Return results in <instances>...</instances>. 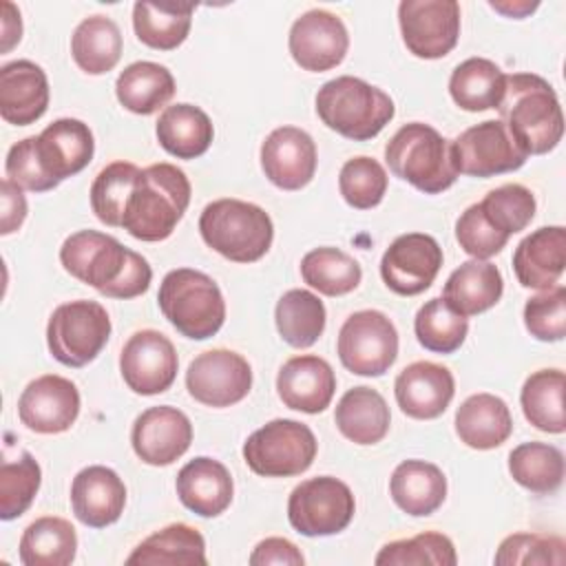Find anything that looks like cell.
<instances>
[{"instance_id": "cell-22", "label": "cell", "mask_w": 566, "mask_h": 566, "mask_svg": "<svg viewBox=\"0 0 566 566\" xmlns=\"http://www.w3.org/2000/svg\"><path fill=\"white\" fill-rule=\"evenodd\" d=\"M394 394L402 413L416 420H433L447 411L455 394V380L449 367L416 360L396 376Z\"/></svg>"}, {"instance_id": "cell-39", "label": "cell", "mask_w": 566, "mask_h": 566, "mask_svg": "<svg viewBox=\"0 0 566 566\" xmlns=\"http://www.w3.org/2000/svg\"><path fill=\"white\" fill-rule=\"evenodd\" d=\"M274 321H276V329L281 334V338L296 347V349H305L310 345H314L321 334L325 332V305L323 301L312 294L310 290H287L274 307Z\"/></svg>"}, {"instance_id": "cell-5", "label": "cell", "mask_w": 566, "mask_h": 566, "mask_svg": "<svg viewBox=\"0 0 566 566\" xmlns=\"http://www.w3.org/2000/svg\"><path fill=\"white\" fill-rule=\"evenodd\" d=\"M199 232L208 248L234 263H254L272 245L270 214L250 201L217 199L199 217Z\"/></svg>"}, {"instance_id": "cell-13", "label": "cell", "mask_w": 566, "mask_h": 566, "mask_svg": "<svg viewBox=\"0 0 566 566\" xmlns=\"http://www.w3.org/2000/svg\"><path fill=\"white\" fill-rule=\"evenodd\" d=\"M398 22L409 53L422 60H438L458 44L460 4L455 0H402L398 4Z\"/></svg>"}, {"instance_id": "cell-49", "label": "cell", "mask_w": 566, "mask_h": 566, "mask_svg": "<svg viewBox=\"0 0 566 566\" xmlns=\"http://www.w3.org/2000/svg\"><path fill=\"white\" fill-rule=\"evenodd\" d=\"M566 562V544L557 535H539V533H515L502 539L495 564L497 566H515V564H537V566H562Z\"/></svg>"}, {"instance_id": "cell-38", "label": "cell", "mask_w": 566, "mask_h": 566, "mask_svg": "<svg viewBox=\"0 0 566 566\" xmlns=\"http://www.w3.org/2000/svg\"><path fill=\"white\" fill-rule=\"evenodd\" d=\"M75 553L77 535L64 517H38L20 537V562L24 566H69Z\"/></svg>"}, {"instance_id": "cell-27", "label": "cell", "mask_w": 566, "mask_h": 566, "mask_svg": "<svg viewBox=\"0 0 566 566\" xmlns=\"http://www.w3.org/2000/svg\"><path fill=\"white\" fill-rule=\"evenodd\" d=\"M175 489L181 504L201 517L221 515L230 506L234 493L232 475L226 464L208 455H199L184 464L177 473Z\"/></svg>"}, {"instance_id": "cell-7", "label": "cell", "mask_w": 566, "mask_h": 566, "mask_svg": "<svg viewBox=\"0 0 566 566\" xmlns=\"http://www.w3.org/2000/svg\"><path fill=\"white\" fill-rule=\"evenodd\" d=\"M385 161L396 177L424 195H438L458 179L449 139L422 122L405 124L394 133L385 146Z\"/></svg>"}, {"instance_id": "cell-30", "label": "cell", "mask_w": 566, "mask_h": 566, "mask_svg": "<svg viewBox=\"0 0 566 566\" xmlns=\"http://www.w3.org/2000/svg\"><path fill=\"white\" fill-rule=\"evenodd\" d=\"M391 500L413 517L436 513L447 497V478L440 467L424 460L400 462L389 480Z\"/></svg>"}, {"instance_id": "cell-47", "label": "cell", "mask_w": 566, "mask_h": 566, "mask_svg": "<svg viewBox=\"0 0 566 566\" xmlns=\"http://www.w3.org/2000/svg\"><path fill=\"white\" fill-rule=\"evenodd\" d=\"M480 208L486 221L497 232L511 237L515 232H522L533 221L537 203L526 186L504 184L486 192L484 199L480 201Z\"/></svg>"}, {"instance_id": "cell-26", "label": "cell", "mask_w": 566, "mask_h": 566, "mask_svg": "<svg viewBox=\"0 0 566 566\" xmlns=\"http://www.w3.org/2000/svg\"><path fill=\"white\" fill-rule=\"evenodd\" d=\"M566 268L564 226H544L524 237L513 252V270L524 287L548 290L562 279Z\"/></svg>"}, {"instance_id": "cell-53", "label": "cell", "mask_w": 566, "mask_h": 566, "mask_svg": "<svg viewBox=\"0 0 566 566\" xmlns=\"http://www.w3.org/2000/svg\"><path fill=\"white\" fill-rule=\"evenodd\" d=\"M252 566H265V564H285V566H303L305 557L298 551L296 544H292L285 537H268L259 542L250 555Z\"/></svg>"}, {"instance_id": "cell-3", "label": "cell", "mask_w": 566, "mask_h": 566, "mask_svg": "<svg viewBox=\"0 0 566 566\" xmlns=\"http://www.w3.org/2000/svg\"><path fill=\"white\" fill-rule=\"evenodd\" d=\"M190 181L172 164L144 168L126 201L122 228L139 241H164L181 221L190 203Z\"/></svg>"}, {"instance_id": "cell-21", "label": "cell", "mask_w": 566, "mask_h": 566, "mask_svg": "<svg viewBox=\"0 0 566 566\" xmlns=\"http://www.w3.org/2000/svg\"><path fill=\"white\" fill-rule=\"evenodd\" d=\"M33 146L42 170L55 186L66 177L82 172L95 153V139L88 124L73 117L51 122L35 137Z\"/></svg>"}, {"instance_id": "cell-50", "label": "cell", "mask_w": 566, "mask_h": 566, "mask_svg": "<svg viewBox=\"0 0 566 566\" xmlns=\"http://www.w3.org/2000/svg\"><path fill=\"white\" fill-rule=\"evenodd\" d=\"M524 325L537 340L555 343L566 336V287L555 285L524 305Z\"/></svg>"}, {"instance_id": "cell-2", "label": "cell", "mask_w": 566, "mask_h": 566, "mask_svg": "<svg viewBox=\"0 0 566 566\" xmlns=\"http://www.w3.org/2000/svg\"><path fill=\"white\" fill-rule=\"evenodd\" d=\"M497 111L500 122L526 157L544 155L562 142L564 115L557 93L535 73L506 75Z\"/></svg>"}, {"instance_id": "cell-55", "label": "cell", "mask_w": 566, "mask_h": 566, "mask_svg": "<svg viewBox=\"0 0 566 566\" xmlns=\"http://www.w3.org/2000/svg\"><path fill=\"white\" fill-rule=\"evenodd\" d=\"M22 38L20 11L11 2H2V53H9Z\"/></svg>"}, {"instance_id": "cell-45", "label": "cell", "mask_w": 566, "mask_h": 566, "mask_svg": "<svg viewBox=\"0 0 566 566\" xmlns=\"http://www.w3.org/2000/svg\"><path fill=\"white\" fill-rule=\"evenodd\" d=\"M40 482V464L29 451L13 460L4 458L0 464V517L4 522L20 517L35 500Z\"/></svg>"}, {"instance_id": "cell-41", "label": "cell", "mask_w": 566, "mask_h": 566, "mask_svg": "<svg viewBox=\"0 0 566 566\" xmlns=\"http://www.w3.org/2000/svg\"><path fill=\"white\" fill-rule=\"evenodd\" d=\"M509 471L531 493H555L564 482V455L546 442H522L509 453Z\"/></svg>"}, {"instance_id": "cell-36", "label": "cell", "mask_w": 566, "mask_h": 566, "mask_svg": "<svg viewBox=\"0 0 566 566\" xmlns=\"http://www.w3.org/2000/svg\"><path fill=\"white\" fill-rule=\"evenodd\" d=\"M195 9V4L181 2H135V35L150 49L172 51L188 38Z\"/></svg>"}, {"instance_id": "cell-54", "label": "cell", "mask_w": 566, "mask_h": 566, "mask_svg": "<svg viewBox=\"0 0 566 566\" xmlns=\"http://www.w3.org/2000/svg\"><path fill=\"white\" fill-rule=\"evenodd\" d=\"M2 221H0V234L7 237L15 232L24 219H27V199L22 195V188L13 184L11 179H2Z\"/></svg>"}, {"instance_id": "cell-34", "label": "cell", "mask_w": 566, "mask_h": 566, "mask_svg": "<svg viewBox=\"0 0 566 566\" xmlns=\"http://www.w3.org/2000/svg\"><path fill=\"white\" fill-rule=\"evenodd\" d=\"M506 88V73L486 57L460 62L449 77L451 99L469 113L497 108Z\"/></svg>"}, {"instance_id": "cell-16", "label": "cell", "mask_w": 566, "mask_h": 566, "mask_svg": "<svg viewBox=\"0 0 566 566\" xmlns=\"http://www.w3.org/2000/svg\"><path fill=\"white\" fill-rule=\"evenodd\" d=\"M442 268V248L424 232H407L394 239L380 259L385 285L400 296L424 292Z\"/></svg>"}, {"instance_id": "cell-1", "label": "cell", "mask_w": 566, "mask_h": 566, "mask_svg": "<svg viewBox=\"0 0 566 566\" xmlns=\"http://www.w3.org/2000/svg\"><path fill=\"white\" fill-rule=\"evenodd\" d=\"M60 263L77 281L108 298H135L150 285L153 270L135 250L97 230H80L64 239Z\"/></svg>"}, {"instance_id": "cell-31", "label": "cell", "mask_w": 566, "mask_h": 566, "mask_svg": "<svg viewBox=\"0 0 566 566\" xmlns=\"http://www.w3.org/2000/svg\"><path fill=\"white\" fill-rule=\"evenodd\" d=\"M159 146L177 159L201 157L214 137V128L206 111L195 104L166 106L155 126Z\"/></svg>"}, {"instance_id": "cell-17", "label": "cell", "mask_w": 566, "mask_h": 566, "mask_svg": "<svg viewBox=\"0 0 566 566\" xmlns=\"http://www.w3.org/2000/svg\"><path fill=\"white\" fill-rule=\"evenodd\" d=\"M287 46L301 69L323 73L345 60L349 35L336 13L325 9H310L294 20Z\"/></svg>"}, {"instance_id": "cell-48", "label": "cell", "mask_w": 566, "mask_h": 566, "mask_svg": "<svg viewBox=\"0 0 566 566\" xmlns=\"http://www.w3.org/2000/svg\"><path fill=\"white\" fill-rule=\"evenodd\" d=\"M338 190L352 208L369 210L378 206L387 192V172L374 157H352L340 168Z\"/></svg>"}, {"instance_id": "cell-44", "label": "cell", "mask_w": 566, "mask_h": 566, "mask_svg": "<svg viewBox=\"0 0 566 566\" xmlns=\"http://www.w3.org/2000/svg\"><path fill=\"white\" fill-rule=\"evenodd\" d=\"M418 343L436 354H453L467 338V316L453 312L442 298L427 301L413 321Z\"/></svg>"}, {"instance_id": "cell-25", "label": "cell", "mask_w": 566, "mask_h": 566, "mask_svg": "<svg viewBox=\"0 0 566 566\" xmlns=\"http://www.w3.org/2000/svg\"><path fill=\"white\" fill-rule=\"evenodd\" d=\"M49 108V80L31 60H13L0 69V115L7 124L29 126Z\"/></svg>"}, {"instance_id": "cell-46", "label": "cell", "mask_w": 566, "mask_h": 566, "mask_svg": "<svg viewBox=\"0 0 566 566\" xmlns=\"http://www.w3.org/2000/svg\"><path fill=\"white\" fill-rule=\"evenodd\" d=\"M378 566H455L458 555L453 542L436 531H424L409 539H396L380 548L374 559Z\"/></svg>"}, {"instance_id": "cell-14", "label": "cell", "mask_w": 566, "mask_h": 566, "mask_svg": "<svg viewBox=\"0 0 566 566\" xmlns=\"http://www.w3.org/2000/svg\"><path fill=\"white\" fill-rule=\"evenodd\" d=\"M252 387L250 363L232 349H208L186 371L188 394L206 407H230L241 402Z\"/></svg>"}, {"instance_id": "cell-8", "label": "cell", "mask_w": 566, "mask_h": 566, "mask_svg": "<svg viewBox=\"0 0 566 566\" xmlns=\"http://www.w3.org/2000/svg\"><path fill=\"white\" fill-rule=\"evenodd\" d=\"M111 336V318L97 301H69L53 310L46 325L51 356L66 367H84L97 358Z\"/></svg>"}, {"instance_id": "cell-42", "label": "cell", "mask_w": 566, "mask_h": 566, "mask_svg": "<svg viewBox=\"0 0 566 566\" xmlns=\"http://www.w3.org/2000/svg\"><path fill=\"white\" fill-rule=\"evenodd\" d=\"M303 281L325 296H343L358 287L363 270L354 256L338 248H316L301 259Z\"/></svg>"}, {"instance_id": "cell-37", "label": "cell", "mask_w": 566, "mask_h": 566, "mask_svg": "<svg viewBox=\"0 0 566 566\" xmlns=\"http://www.w3.org/2000/svg\"><path fill=\"white\" fill-rule=\"evenodd\" d=\"M122 33L108 15L84 18L71 35V55L88 75L113 71L122 57Z\"/></svg>"}, {"instance_id": "cell-52", "label": "cell", "mask_w": 566, "mask_h": 566, "mask_svg": "<svg viewBox=\"0 0 566 566\" xmlns=\"http://www.w3.org/2000/svg\"><path fill=\"white\" fill-rule=\"evenodd\" d=\"M33 142H35V135L33 137H24V139H20L18 144H13L9 148L7 161H4L7 179L18 184L22 190L46 192V190H53L55 184L42 170V166H40V161L35 157Z\"/></svg>"}, {"instance_id": "cell-11", "label": "cell", "mask_w": 566, "mask_h": 566, "mask_svg": "<svg viewBox=\"0 0 566 566\" xmlns=\"http://www.w3.org/2000/svg\"><path fill=\"white\" fill-rule=\"evenodd\" d=\"M336 352L347 371L356 376H382L396 363L398 332L387 314L360 310L345 318Z\"/></svg>"}, {"instance_id": "cell-20", "label": "cell", "mask_w": 566, "mask_h": 566, "mask_svg": "<svg viewBox=\"0 0 566 566\" xmlns=\"http://www.w3.org/2000/svg\"><path fill=\"white\" fill-rule=\"evenodd\" d=\"M261 168L276 188L301 190L314 179L316 144L296 126H279L261 144Z\"/></svg>"}, {"instance_id": "cell-40", "label": "cell", "mask_w": 566, "mask_h": 566, "mask_svg": "<svg viewBox=\"0 0 566 566\" xmlns=\"http://www.w3.org/2000/svg\"><path fill=\"white\" fill-rule=\"evenodd\" d=\"M564 385L566 376L562 369H537L524 380L520 402L524 418L535 429L564 433Z\"/></svg>"}, {"instance_id": "cell-15", "label": "cell", "mask_w": 566, "mask_h": 566, "mask_svg": "<svg viewBox=\"0 0 566 566\" xmlns=\"http://www.w3.org/2000/svg\"><path fill=\"white\" fill-rule=\"evenodd\" d=\"M177 367L179 358L172 340L157 329L135 332L119 354L122 378L139 396L168 391L177 378Z\"/></svg>"}, {"instance_id": "cell-32", "label": "cell", "mask_w": 566, "mask_h": 566, "mask_svg": "<svg viewBox=\"0 0 566 566\" xmlns=\"http://www.w3.org/2000/svg\"><path fill=\"white\" fill-rule=\"evenodd\" d=\"M334 422L354 444H376L387 436L391 413L387 400L376 389L360 385L343 394L334 411Z\"/></svg>"}, {"instance_id": "cell-9", "label": "cell", "mask_w": 566, "mask_h": 566, "mask_svg": "<svg viewBox=\"0 0 566 566\" xmlns=\"http://www.w3.org/2000/svg\"><path fill=\"white\" fill-rule=\"evenodd\" d=\"M316 449V438L307 424L276 418L248 436L243 460L256 475L292 478L312 467Z\"/></svg>"}, {"instance_id": "cell-4", "label": "cell", "mask_w": 566, "mask_h": 566, "mask_svg": "<svg viewBox=\"0 0 566 566\" xmlns=\"http://www.w3.org/2000/svg\"><path fill=\"white\" fill-rule=\"evenodd\" d=\"M316 113L338 135L367 142L394 119L396 106L382 88L354 75H340L318 88Z\"/></svg>"}, {"instance_id": "cell-28", "label": "cell", "mask_w": 566, "mask_h": 566, "mask_svg": "<svg viewBox=\"0 0 566 566\" xmlns=\"http://www.w3.org/2000/svg\"><path fill=\"white\" fill-rule=\"evenodd\" d=\"M504 290L497 265L484 259L464 261L444 283L442 301L460 316H475L491 310Z\"/></svg>"}, {"instance_id": "cell-51", "label": "cell", "mask_w": 566, "mask_h": 566, "mask_svg": "<svg viewBox=\"0 0 566 566\" xmlns=\"http://www.w3.org/2000/svg\"><path fill=\"white\" fill-rule=\"evenodd\" d=\"M455 239L460 243V248L471 254L473 259H489L495 256L497 252H502V248L506 245L509 237L497 232L486 217L482 214L480 203L469 206L460 219L455 221Z\"/></svg>"}, {"instance_id": "cell-56", "label": "cell", "mask_w": 566, "mask_h": 566, "mask_svg": "<svg viewBox=\"0 0 566 566\" xmlns=\"http://www.w3.org/2000/svg\"><path fill=\"white\" fill-rule=\"evenodd\" d=\"M491 9L509 15V18H524L526 13L537 9V2H489Z\"/></svg>"}, {"instance_id": "cell-43", "label": "cell", "mask_w": 566, "mask_h": 566, "mask_svg": "<svg viewBox=\"0 0 566 566\" xmlns=\"http://www.w3.org/2000/svg\"><path fill=\"white\" fill-rule=\"evenodd\" d=\"M139 172L142 168H137L130 161H113L97 172L88 195L91 208L102 223L111 228H122L126 201L133 192Z\"/></svg>"}, {"instance_id": "cell-6", "label": "cell", "mask_w": 566, "mask_h": 566, "mask_svg": "<svg viewBox=\"0 0 566 566\" xmlns=\"http://www.w3.org/2000/svg\"><path fill=\"white\" fill-rule=\"evenodd\" d=\"M164 318L186 338L206 340L226 321V301L219 285L192 268L170 270L157 294Z\"/></svg>"}, {"instance_id": "cell-12", "label": "cell", "mask_w": 566, "mask_h": 566, "mask_svg": "<svg viewBox=\"0 0 566 566\" xmlns=\"http://www.w3.org/2000/svg\"><path fill=\"white\" fill-rule=\"evenodd\" d=\"M449 153L458 175L482 179L513 172L528 159L500 119H486L467 128L449 142Z\"/></svg>"}, {"instance_id": "cell-19", "label": "cell", "mask_w": 566, "mask_h": 566, "mask_svg": "<svg viewBox=\"0 0 566 566\" xmlns=\"http://www.w3.org/2000/svg\"><path fill=\"white\" fill-rule=\"evenodd\" d=\"M192 442L188 416L170 405L142 411L130 431V444L137 458L153 467H168L179 460Z\"/></svg>"}, {"instance_id": "cell-35", "label": "cell", "mask_w": 566, "mask_h": 566, "mask_svg": "<svg viewBox=\"0 0 566 566\" xmlns=\"http://www.w3.org/2000/svg\"><path fill=\"white\" fill-rule=\"evenodd\" d=\"M206 539L188 524H168L142 539L126 564L137 566H175V564H206Z\"/></svg>"}, {"instance_id": "cell-10", "label": "cell", "mask_w": 566, "mask_h": 566, "mask_svg": "<svg viewBox=\"0 0 566 566\" xmlns=\"http://www.w3.org/2000/svg\"><path fill=\"white\" fill-rule=\"evenodd\" d=\"M354 511L352 489L332 475H318L296 484L287 500V520L305 537H325L345 531Z\"/></svg>"}, {"instance_id": "cell-33", "label": "cell", "mask_w": 566, "mask_h": 566, "mask_svg": "<svg viewBox=\"0 0 566 566\" xmlns=\"http://www.w3.org/2000/svg\"><path fill=\"white\" fill-rule=\"evenodd\" d=\"M115 95L126 111L153 115L172 99L175 77L164 64L146 60L133 62L117 75Z\"/></svg>"}, {"instance_id": "cell-24", "label": "cell", "mask_w": 566, "mask_h": 566, "mask_svg": "<svg viewBox=\"0 0 566 566\" xmlns=\"http://www.w3.org/2000/svg\"><path fill=\"white\" fill-rule=\"evenodd\" d=\"M71 506L82 524L91 528L111 526L124 513L126 486L113 469L91 464L71 482Z\"/></svg>"}, {"instance_id": "cell-18", "label": "cell", "mask_w": 566, "mask_h": 566, "mask_svg": "<svg viewBox=\"0 0 566 566\" xmlns=\"http://www.w3.org/2000/svg\"><path fill=\"white\" fill-rule=\"evenodd\" d=\"M80 413L75 382L57 374L31 380L18 398L20 422L35 433H62L73 427Z\"/></svg>"}, {"instance_id": "cell-23", "label": "cell", "mask_w": 566, "mask_h": 566, "mask_svg": "<svg viewBox=\"0 0 566 566\" xmlns=\"http://www.w3.org/2000/svg\"><path fill=\"white\" fill-rule=\"evenodd\" d=\"M276 391L285 407L303 413H321L336 391L332 365L314 354H301L283 363L276 376Z\"/></svg>"}, {"instance_id": "cell-29", "label": "cell", "mask_w": 566, "mask_h": 566, "mask_svg": "<svg viewBox=\"0 0 566 566\" xmlns=\"http://www.w3.org/2000/svg\"><path fill=\"white\" fill-rule=\"evenodd\" d=\"M511 431L513 418L500 396L473 394L455 411V433L471 449H495L509 440Z\"/></svg>"}]
</instances>
